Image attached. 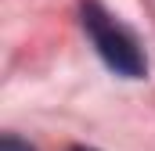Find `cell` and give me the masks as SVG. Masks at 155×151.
<instances>
[{"label":"cell","instance_id":"1","mask_svg":"<svg viewBox=\"0 0 155 151\" xmlns=\"http://www.w3.org/2000/svg\"><path fill=\"white\" fill-rule=\"evenodd\" d=\"M83 29L90 43L97 47V54L105 58V65L112 72L126 76V79H141L148 69V58H144V47L141 40L134 36L130 25H123L116 14H108L101 4H83Z\"/></svg>","mask_w":155,"mask_h":151},{"label":"cell","instance_id":"2","mask_svg":"<svg viewBox=\"0 0 155 151\" xmlns=\"http://www.w3.org/2000/svg\"><path fill=\"white\" fill-rule=\"evenodd\" d=\"M0 151H33V148H29V144H22V140H15V137H4Z\"/></svg>","mask_w":155,"mask_h":151},{"label":"cell","instance_id":"3","mask_svg":"<svg viewBox=\"0 0 155 151\" xmlns=\"http://www.w3.org/2000/svg\"><path fill=\"white\" fill-rule=\"evenodd\" d=\"M72 151H94V148H72Z\"/></svg>","mask_w":155,"mask_h":151}]
</instances>
